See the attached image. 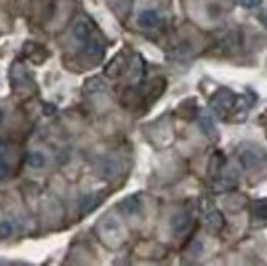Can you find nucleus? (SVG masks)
I'll list each match as a JSON object with an SVG mask.
<instances>
[{
    "mask_svg": "<svg viewBox=\"0 0 267 266\" xmlns=\"http://www.w3.org/2000/svg\"><path fill=\"white\" fill-rule=\"evenodd\" d=\"M262 20H264V25L267 26V13H266V15H264V18H262Z\"/></svg>",
    "mask_w": 267,
    "mask_h": 266,
    "instance_id": "4be33fe9",
    "label": "nucleus"
},
{
    "mask_svg": "<svg viewBox=\"0 0 267 266\" xmlns=\"http://www.w3.org/2000/svg\"><path fill=\"white\" fill-rule=\"evenodd\" d=\"M8 176H10V166L5 160H0V181H5Z\"/></svg>",
    "mask_w": 267,
    "mask_h": 266,
    "instance_id": "f3484780",
    "label": "nucleus"
},
{
    "mask_svg": "<svg viewBox=\"0 0 267 266\" xmlns=\"http://www.w3.org/2000/svg\"><path fill=\"white\" fill-rule=\"evenodd\" d=\"M261 2L262 0H241L243 7H246V8H254L257 5H261Z\"/></svg>",
    "mask_w": 267,
    "mask_h": 266,
    "instance_id": "6ab92c4d",
    "label": "nucleus"
},
{
    "mask_svg": "<svg viewBox=\"0 0 267 266\" xmlns=\"http://www.w3.org/2000/svg\"><path fill=\"white\" fill-rule=\"evenodd\" d=\"M252 220L257 223L267 222V200H257L252 205Z\"/></svg>",
    "mask_w": 267,
    "mask_h": 266,
    "instance_id": "0eeeda50",
    "label": "nucleus"
},
{
    "mask_svg": "<svg viewBox=\"0 0 267 266\" xmlns=\"http://www.w3.org/2000/svg\"><path fill=\"white\" fill-rule=\"evenodd\" d=\"M240 163L245 169H252L262 165V161L267 160V155L264 150H261L256 145H243L240 153H238Z\"/></svg>",
    "mask_w": 267,
    "mask_h": 266,
    "instance_id": "f257e3e1",
    "label": "nucleus"
},
{
    "mask_svg": "<svg viewBox=\"0 0 267 266\" xmlns=\"http://www.w3.org/2000/svg\"><path fill=\"white\" fill-rule=\"evenodd\" d=\"M200 128H202V132L207 135V137L210 138L217 137V127H215V122L210 115H202V119H200Z\"/></svg>",
    "mask_w": 267,
    "mask_h": 266,
    "instance_id": "9d476101",
    "label": "nucleus"
},
{
    "mask_svg": "<svg viewBox=\"0 0 267 266\" xmlns=\"http://www.w3.org/2000/svg\"><path fill=\"white\" fill-rule=\"evenodd\" d=\"M105 89V82L100 77H92L86 82V92H100Z\"/></svg>",
    "mask_w": 267,
    "mask_h": 266,
    "instance_id": "4468645a",
    "label": "nucleus"
},
{
    "mask_svg": "<svg viewBox=\"0 0 267 266\" xmlns=\"http://www.w3.org/2000/svg\"><path fill=\"white\" fill-rule=\"evenodd\" d=\"M139 204H141L139 194H131L121 200V209H123V212H126V214H134V212H138Z\"/></svg>",
    "mask_w": 267,
    "mask_h": 266,
    "instance_id": "6e6552de",
    "label": "nucleus"
},
{
    "mask_svg": "<svg viewBox=\"0 0 267 266\" xmlns=\"http://www.w3.org/2000/svg\"><path fill=\"white\" fill-rule=\"evenodd\" d=\"M190 223H192V218H190L189 214L180 212V214H176V216L172 217L171 227L176 233H184L190 228Z\"/></svg>",
    "mask_w": 267,
    "mask_h": 266,
    "instance_id": "39448f33",
    "label": "nucleus"
},
{
    "mask_svg": "<svg viewBox=\"0 0 267 266\" xmlns=\"http://www.w3.org/2000/svg\"><path fill=\"white\" fill-rule=\"evenodd\" d=\"M116 172H118V166L113 160H104L100 165V174L104 177H115Z\"/></svg>",
    "mask_w": 267,
    "mask_h": 266,
    "instance_id": "f8f14e48",
    "label": "nucleus"
},
{
    "mask_svg": "<svg viewBox=\"0 0 267 266\" xmlns=\"http://www.w3.org/2000/svg\"><path fill=\"white\" fill-rule=\"evenodd\" d=\"M12 232H13V225H12V222H8V220H3V222H0V239H8V237L12 235Z\"/></svg>",
    "mask_w": 267,
    "mask_h": 266,
    "instance_id": "dca6fc26",
    "label": "nucleus"
},
{
    "mask_svg": "<svg viewBox=\"0 0 267 266\" xmlns=\"http://www.w3.org/2000/svg\"><path fill=\"white\" fill-rule=\"evenodd\" d=\"M205 222H207V225L210 228H213V230H220V228L224 225L223 216L218 211H210L207 216H205Z\"/></svg>",
    "mask_w": 267,
    "mask_h": 266,
    "instance_id": "1a4fd4ad",
    "label": "nucleus"
},
{
    "mask_svg": "<svg viewBox=\"0 0 267 266\" xmlns=\"http://www.w3.org/2000/svg\"><path fill=\"white\" fill-rule=\"evenodd\" d=\"M100 200H102V197L95 193H89L86 195H82L81 202H79V207H81V216H87V214H90L93 209L98 205Z\"/></svg>",
    "mask_w": 267,
    "mask_h": 266,
    "instance_id": "7ed1b4c3",
    "label": "nucleus"
},
{
    "mask_svg": "<svg viewBox=\"0 0 267 266\" xmlns=\"http://www.w3.org/2000/svg\"><path fill=\"white\" fill-rule=\"evenodd\" d=\"M131 74H133V77L136 79V81L143 79V76H144V63H143V59L139 58V56L134 58L133 66H131Z\"/></svg>",
    "mask_w": 267,
    "mask_h": 266,
    "instance_id": "2eb2a0df",
    "label": "nucleus"
},
{
    "mask_svg": "<svg viewBox=\"0 0 267 266\" xmlns=\"http://www.w3.org/2000/svg\"><path fill=\"white\" fill-rule=\"evenodd\" d=\"M7 153H8V143L5 140H0V160H5Z\"/></svg>",
    "mask_w": 267,
    "mask_h": 266,
    "instance_id": "a211bd4d",
    "label": "nucleus"
},
{
    "mask_svg": "<svg viewBox=\"0 0 267 266\" xmlns=\"http://www.w3.org/2000/svg\"><path fill=\"white\" fill-rule=\"evenodd\" d=\"M2 122H3V112L0 110V123H2Z\"/></svg>",
    "mask_w": 267,
    "mask_h": 266,
    "instance_id": "412c9836",
    "label": "nucleus"
},
{
    "mask_svg": "<svg viewBox=\"0 0 267 266\" xmlns=\"http://www.w3.org/2000/svg\"><path fill=\"white\" fill-rule=\"evenodd\" d=\"M44 163H46V158H44L43 153L35 151V153H30V155L26 156V165L30 168H43Z\"/></svg>",
    "mask_w": 267,
    "mask_h": 266,
    "instance_id": "ddd939ff",
    "label": "nucleus"
},
{
    "mask_svg": "<svg viewBox=\"0 0 267 266\" xmlns=\"http://www.w3.org/2000/svg\"><path fill=\"white\" fill-rule=\"evenodd\" d=\"M138 23L143 28H156L161 23V17L156 10L149 8V10H143L138 17Z\"/></svg>",
    "mask_w": 267,
    "mask_h": 266,
    "instance_id": "20e7f679",
    "label": "nucleus"
},
{
    "mask_svg": "<svg viewBox=\"0 0 267 266\" xmlns=\"http://www.w3.org/2000/svg\"><path fill=\"white\" fill-rule=\"evenodd\" d=\"M43 112H44V115H53L54 112H56V107H54V105H51V104H48V105H44V107H43Z\"/></svg>",
    "mask_w": 267,
    "mask_h": 266,
    "instance_id": "aec40b11",
    "label": "nucleus"
},
{
    "mask_svg": "<svg viewBox=\"0 0 267 266\" xmlns=\"http://www.w3.org/2000/svg\"><path fill=\"white\" fill-rule=\"evenodd\" d=\"M236 99H238V97L233 94L229 89L222 87V89H218V91L213 94L212 102H210V107H212V110L217 115L223 117L224 114H228V112L231 110L233 107H235Z\"/></svg>",
    "mask_w": 267,
    "mask_h": 266,
    "instance_id": "f03ea898",
    "label": "nucleus"
},
{
    "mask_svg": "<svg viewBox=\"0 0 267 266\" xmlns=\"http://www.w3.org/2000/svg\"><path fill=\"white\" fill-rule=\"evenodd\" d=\"M84 53H86L87 56H90V58H97V56H102L104 48H102V45L98 40H87Z\"/></svg>",
    "mask_w": 267,
    "mask_h": 266,
    "instance_id": "9b49d317",
    "label": "nucleus"
},
{
    "mask_svg": "<svg viewBox=\"0 0 267 266\" xmlns=\"http://www.w3.org/2000/svg\"><path fill=\"white\" fill-rule=\"evenodd\" d=\"M74 36L79 40V41H87L90 38V31H92V26L90 23L86 22V20H79L76 25H74Z\"/></svg>",
    "mask_w": 267,
    "mask_h": 266,
    "instance_id": "423d86ee",
    "label": "nucleus"
}]
</instances>
